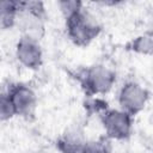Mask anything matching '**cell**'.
<instances>
[{
	"label": "cell",
	"mask_w": 153,
	"mask_h": 153,
	"mask_svg": "<svg viewBox=\"0 0 153 153\" xmlns=\"http://www.w3.org/2000/svg\"><path fill=\"white\" fill-rule=\"evenodd\" d=\"M18 7L16 27L20 30L23 36L41 41L44 35V23L47 18L44 2L38 0H18Z\"/></svg>",
	"instance_id": "obj_1"
},
{
	"label": "cell",
	"mask_w": 153,
	"mask_h": 153,
	"mask_svg": "<svg viewBox=\"0 0 153 153\" xmlns=\"http://www.w3.org/2000/svg\"><path fill=\"white\" fill-rule=\"evenodd\" d=\"M68 38L78 47H86L100 33L102 25L94 14L85 8L79 13L65 19Z\"/></svg>",
	"instance_id": "obj_2"
},
{
	"label": "cell",
	"mask_w": 153,
	"mask_h": 153,
	"mask_svg": "<svg viewBox=\"0 0 153 153\" xmlns=\"http://www.w3.org/2000/svg\"><path fill=\"white\" fill-rule=\"evenodd\" d=\"M79 80L90 96L105 94L114 87L116 82V73L110 67L97 63L84 69Z\"/></svg>",
	"instance_id": "obj_3"
},
{
	"label": "cell",
	"mask_w": 153,
	"mask_h": 153,
	"mask_svg": "<svg viewBox=\"0 0 153 153\" xmlns=\"http://www.w3.org/2000/svg\"><path fill=\"white\" fill-rule=\"evenodd\" d=\"M102 124L109 139L127 140L133 130V116L122 109H108L102 114Z\"/></svg>",
	"instance_id": "obj_4"
},
{
	"label": "cell",
	"mask_w": 153,
	"mask_h": 153,
	"mask_svg": "<svg viewBox=\"0 0 153 153\" xmlns=\"http://www.w3.org/2000/svg\"><path fill=\"white\" fill-rule=\"evenodd\" d=\"M149 93L148 91L136 81L124 82L118 91L117 102L120 109L128 112L131 116H135L142 111L148 102Z\"/></svg>",
	"instance_id": "obj_5"
},
{
	"label": "cell",
	"mask_w": 153,
	"mask_h": 153,
	"mask_svg": "<svg viewBox=\"0 0 153 153\" xmlns=\"http://www.w3.org/2000/svg\"><path fill=\"white\" fill-rule=\"evenodd\" d=\"M14 54L17 61L27 69H38L43 63V49L38 39L20 36L16 43Z\"/></svg>",
	"instance_id": "obj_6"
},
{
	"label": "cell",
	"mask_w": 153,
	"mask_h": 153,
	"mask_svg": "<svg viewBox=\"0 0 153 153\" xmlns=\"http://www.w3.org/2000/svg\"><path fill=\"white\" fill-rule=\"evenodd\" d=\"M6 93L12 100L16 112L19 116H30L37 106V94L32 87L24 82L11 84Z\"/></svg>",
	"instance_id": "obj_7"
},
{
	"label": "cell",
	"mask_w": 153,
	"mask_h": 153,
	"mask_svg": "<svg viewBox=\"0 0 153 153\" xmlns=\"http://www.w3.org/2000/svg\"><path fill=\"white\" fill-rule=\"evenodd\" d=\"M87 141L82 130L71 128L57 141V148L61 153H82Z\"/></svg>",
	"instance_id": "obj_8"
},
{
	"label": "cell",
	"mask_w": 153,
	"mask_h": 153,
	"mask_svg": "<svg viewBox=\"0 0 153 153\" xmlns=\"http://www.w3.org/2000/svg\"><path fill=\"white\" fill-rule=\"evenodd\" d=\"M18 0H1L0 1V27L1 30H11L16 27L18 17Z\"/></svg>",
	"instance_id": "obj_9"
},
{
	"label": "cell",
	"mask_w": 153,
	"mask_h": 153,
	"mask_svg": "<svg viewBox=\"0 0 153 153\" xmlns=\"http://www.w3.org/2000/svg\"><path fill=\"white\" fill-rule=\"evenodd\" d=\"M128 49L140 55H153V36L148 31L136 36L129 42Z\"/></svg>",
	"instance_id": "obj_10"
},
{
	"label": "cell",
	"mask_w": 153,
	"mask_h": 153,
	"mask_svg": "<svg viewBox=\"0 0 153 153\" xmlns=\"http://www.w3.org/2000/svg\"><path fill=\"white\" fill-rule=\"evenodd\" d=\"M57 7L65 19L79 13L84 10V4L79 0H61L57 2Z\"/></svg>",
	"instance_id": "obj_11"
},
{
	"label": "cell",
	"mask_w": 153,
	"mask_h": 153,
	"mask_svg": "<svg viewBox=\"0 0 153 153\" xmlns=\"http://www.w3.org/2000/svg\"><path fill=\"white\" fill-rule=\"evenodd\" d=\"M14 116H17V112L13 103L10 99L8 94L6 92H2L0 97V120L2 122H6L13 118Z\"/></svg>",
	"instance_id": "obj_12"
},
{
	"label": "cell",
	"mask_w": 153,
	"mask_h": 153,
	"mask_svg": "<svg viewBox=\"0 0 153 153\" xmlns=\"http://www.w3.org/2000/svg\"><path fill=\"white\" fill-rule=\"evenodd\" d=\"M82 153H110L109 146L103 140L87 141Z\"/></svg>",
	"instance_id": "obj_13"
},
{
	"label": "cell",
	"mask_w": 153,
	"mask_h": 153,
	"mask_svg": "<svg viewBox=\"0 0 153 153\" xmlns=\"http://www.w3.org/2000/svg\"><path fill=\"white\" fill-rule=\"evenodd\" d=\"M148 32H149V33H151V35L153 36V25H152V26H151V27L148 29Z\"/></svg>",
	"instance_id": "obj_14"
}]
</instances>
